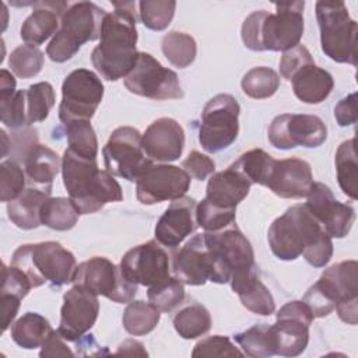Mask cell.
<instances>
[{
  "instance_id": "1",
  "label": "cell",
  "mask_w": 358,
  "mask_h": 358,
  "mask_svg": "<svg viewBox=\"0 0 358 358\" xmlns=\"http://www.w3.org/2000/svg\"><path fill=\"white\" fill-rule=\"evenodd\" d=\"M267 239L280 260H295L302 255L310 266L324 267L333 255L331 236L305 204H295L275 218Z\"/></svg>"
},
{
  "instance_id": "2",
  "label": "cell",
  "mask_w": 358,
  "mask_h": 358,
  "mask_svg": "<svg viewBox=\"0 0 358 358\" xmlns=\"http://www.w3.org/2000/svg\"><path fill=\"white\" fill-rule=\"evenodd\" d=\"M115 11L106 13L101 27V42L91 53L95 70L109 81L126 77L136 66V3H113Z\"/></svg>"
},
{
  "instance_id": "3",
  "label": "cell",
  "mask_w": 358,
  "mask_h": 358,
  "mask_svg": "<svg viewBox=\"0 0 358 358\" xmlns=\"http://www.w3.org/2000/svg\"><path fill=\"white\" fill-rule=\"evenodd\" d=\"M275 13L257 10L249 14L241 29L245 46L255 52H285L296 45L303 35L305 1L275 3Z\"/></svg>"
},
{
  "instance_id": "4",
  "label": "cell",
  "mask_w": 358,
  "mask_h": 358,
  "mask_svg": "<svg viewBox=\"0 0 358 358\" xmlns=\"http://www.w3.org/2000/svg\"><path fill=\"white\" fill-rule=\"evenodd\" d=\"M62 175L69 199L80 214H92L108 203L123 200L122 187L113 175L98 169L96 159L83 158L69 148L62 158Z\"/></svg>"
},
{
  "instance_id": "5",
  "label": "cell",
  "mask_w": 358,
  "mask_h": 358,
  "mask_svg": "<svg viewBox=\"0 0 358 358\" xmlns=\"http://www.w3.org/2000/svg\"><path fill=\"white\" fill-rule=\"evenodd\" d=\"M10 266L21 270L35 288L45 282L53 287L71 282L77 263L70 250L59 242L48 241L21 245L14 252Z\"/></svg>"
},
{
  "instance_id": "6",
  "label": "cell",
  "mask_w": 358,
  "mask_h": 358,
  "mask_svg": "<svg viewBox=\"0 0 358 358\" xmlns=\"http://www.w3.org/2000/svg\"><path fill=\"white\" fill-rule=\"evenodd\" d=\"M106 13L91 1L70 4L60 18V27L46 48L52 62L70 60L88 41L101 36V27Z\"/></svg>"
},
{
  "instance_id": "7",
  "label": "cell",
  "mask_w": 358,
  "mask_h": 358,
  "mask_svg": "<svg viewBox=\"0 0 358 358\" xmlns=\"http://www.w3.org/2000/svg\"><path fill=\"white\" fill-rule=\"evenodd\" d=\"M316 18L320 29V45L324 55L337 63L357 66L358 25L350 17L345 3L317 1Z\"/></svg>"
},
{
  "instance_id": "8",
  "label": "cell",
  "mask_w": 358,
  "mask_h": 358,
  "mask_svg": "<svg viewBox=\"0 0 358 358\" xmlns=\"http://www.w3.org/2000/svg\"><path fill=\"white\" fill-rule=\"evenodd\" d=\"M239 103L229 94L213 96L201 112L199 143L207 152L228 148L239 133Z\"/></svg>"
},
{
  "instance_id": "9",
  "label": "cell",
  "mask_w": 358,
  "mask_h": 358,
  "mask_svg": "<svg viewBox=\"0 0 358 358\" xmlns=\"http://www.w3.org/2000/svg\"><path fill=\"white\" fill-rule=\"evenodd\" d=\"M141 134L131 126H122L112 131L102 148L106 171L129 182H137L152 165L141 145Z\"/></svg>"
},
{
  "instance_id": "10",
  "label": "cell",
  "mask_w": 358,
  "mask_h": 358,
  "mask_svg": "<svg viewBox=\"0 0 358 358\" xmlns=\"http://www.w3.org/2000/svg\"><path fill=\"white\" fill-rule=\"evenodd\" d=\"M71 282L116 303H129L137 294V284L123 275L120 266L117 267L102 256H95L80 263L76 267Z\"/></svg>"
},
{
  "instance_id": "11",
  "label": "cell",
  "mask_w": 358,
  "mask_h": 358,
  "mask_svg": "<svg viewBox=\"0 0 358 358\" xmlns=\"http://www.w3.org/2000/svg\"><path fill=\"white\" fill-rule=\"evenodd\" d=\"M103 98V84L91 70H73L63 81L62 102L59 106L60 122L91 120Z\"/></svg>"
},
{
  "instance_id": "12",
  "label": "cell",
  "mask_w": 358,
  "mask_h": 358,
  "mask_svg": "<svg viewBox=\"0 0 358 358\" xmlns=\"http://www.w3.org/2000/svg\"><path fill=\"white\" fill-rule=\"evenodd\" d=\"M124 87L131 94L155 101L183 98L178 74L145 52H138L136 66L124 77Z\"/></svg>"
},
{
  "instance_id": "13",
  "label": "cell",
  "mask_w": 358,
  "mask_h": 358,
  "mask_svg": "<svg viewBox=\"0 0 358 358\" xmlns=\"http://www.w3.org/2000/svg\"><path fill=\"white\" fill-rule=\"evenodd\" d=\"M172 268L175 277L187 285H203L206 281L215 284L229 282L203 234L193 236L180 248L173 257Z\"/></svg>"
},
{
  "instance_id": "14",
  "label": "cell",
  "mask_w": 358,
  "mask_h": 358,
  "mask_svg": "<svg viewBox=\"0 0 358 358\" xmlns=\"http://www.w3.org/2000/svg\"><path fill=\"white\" fill-rule=\"evenodd\" d=\"M268 141L280 150H289L298 145L315 148L327 138V127L315 115L282 113L273 119L268 126Z\"/></svg>"
},
{
  "instance_id": "15",
  "label": "cell",
  "mask_w": 358,
  "mask_h": 358,
  "mask_svg": "<svg viewBox=\"0 0 358 358\" xmlns=\"http://www.w3.org/2000/svg\"><path fill=\"white\" fill-rule=\"evenodd\" d=\"M315 316L303 301H291L277 312L271 331L275 343V355L296 357L302 354L309 341V326Z\"/></svg>"
},
{
  "instance_id": "16",
  "label": "cell",
  "mask_w": 358,
  "mask_h": 358,
  "mask_svg": "<svg viewBox=\"0 0 358 358\" xmlns=\"http://www.w3.org/2000/svg\"><path fill=\"white\" fill-rule=\"evenodd\" d=\"M190 175L175 165L152 164L136 182L137 200L141 204H155L175 200L189 190Z\"/></svg>"
},
{
  "instance_id": "17",
  "label": "cell",
  "mask_w": 358,
  "mask_h": 358,
  "mask_svg": "<svg viewBox=\"0 0 358 358\" xmlns=\"http://www.w3.org/2000/svg\"><path fill=\"white\" fill-rule=\"evenodd\" d=\"M120 270L129 281L150 288L169 277V257L157 241H148L124 253Z\"/></svg>"
},
{
  "instance_id": "18",
  "label": "cell",
  "mask_w": 358,
  "mask_h": 358,
  "mask_svg": "<svg viewBox=\"0 0 358 358\" xmlns=\"http://www.w3.org/2000/svg\"><path fill=\"white\" fill-rule=\"evenodd\" d=\"M98 313V295L81 285H73L63 296L57 331L66 341H77L95 324Z\"/></svg>"
},
{
  "instance_id": "19",
  "label": "cell",
  "mask_w": 358,
  "mask_h": 358,
  "mask_svg": "<svg viewBox=\"0 0 358 358\" xmlns=\"http://www.w3.org/2000/svg\"><path fill=\"white\" fill-rule=\"evenodd\" d=\"M305 206L331 238L347 236L355 221L354 208L340 203L330 187L320 182H313Z\"/></svg>"
},
{
  "instance_id": "20",
  "label": "cell",
  "mask_w": 358,
  "mask_h": 358,
  "mask_svg": "<svg viewBox=\"0 0 358 358\" xmlns=\"http://www.w3.org/2000/svg\"><path fill=\"white\" fill-rule=\"evenodd\" d=\"M203 235L210 249L231 273V277L256 266L253 248L235 222L220 231H206Z\"/></svg>"
},
{
  "instance_id": "21",
  "label": "cell",
  "mask_w": 358,
  "mask_h": 358,
  "mask_svg": "<svg viewBox=\"0 0 358 358\" xmlns=\"http://www.w3.org/2000/svg\"><path fill=\"white\" fill-rule=\"evenodd\" d=\"M196 207V200L187 196L172 200L155 225V241L171 249L179 246L197 228Z\"/></svg>"
},
{
  "instance_id": "22",
  "label": "cell",
  "mask_w": 358,
  "mask_h": 358,
  "mask_svg": "<svg viewBox=\"0 0 358 358\" xmlns=\"http://www.w3.org/2000/svg\"><path fill=\"white\" fill-rule=\"evenodd\" d=\"M141 145L151 161H176L185 147L183 127L171 117L154 120L141 137Z\"/></svg>"
},
{
  "instance_id": "23",
  "label": "cell",
  "mask_w": 358,
  "mask_h": 358,
  "mask_svg": "<svg viewBox=\"0 0 358 358\" xmlns=\"http://www.w3.org/2000/svg\"><path fill=\"white\" fill-rule=\"evenodd\" d=\"M313 185L310 165L299 158H287L274 162L266 187L282 199L306 197Z\"/></svg>"
},
{
  "instance_id": "24",
  "label": "cell",
  "mask_w": 358,
  "mask_h": 358,
  "mask_svg": "<svg viewBox=\"0 0 358 358\" xmlns=\"http://www.w3.org/2000/svg\"><path fill=\"white\" fill-rule=\"evenodd\" d=\"M313 289L330 305L358 301V264L355 260H344L326 268L312 285Z\"/></svg>"
},
{
  "instance_id": "25",
  "label": "cell",
  "mask_w": 358,
  "mask_h": 358,
  "mask_svg": "<svg viewBox=\"0 0 358 358\" xmlns=\"http://www.w3.org/2000/svg\"><path fill=\"white\" fill-rule=\"evenodd\" d=\"M66 1H36L34 11L22 22L20 35L29 45H41L59 29V18L69 8Z\"/></svg>"
},
{
  "instance_id": "26",
  "label": "cell",
  "mask_w": 358,
  "mask_h": 358,
  "mask_svg": "<svg viewBox=\"0 0 358 358\" xmlns=\"http://www.w3.org/2000/svg\"><path fill=\"white\" fill-rule=\"evenodd\" d=\"M229 281L232 291L238 294L246 309L260 316H270L274 313V298L268 288L260 281L256 266L235 273Z\"/></svg>"
},
{
  "instance_id": "27",
  "label": "cell",
  "mask_w": 358,
  "mask_h": 358,
  "mask_svg": "<svg viewBox=\"0 0 358 358\" xmlns=\"http://www.w3.org/2000/svg\"><path fill=\"white\" fill-rule=\"evenodd\" d=\"M250 186L252 183L242 173L228 166L225 171L210 176L204 199L224 208H236L248 196Z\"/></svg>"
},
{
  "instance_id": "28",
  "label": "cell",
  "mask_w": 358,
  "mask_h": 358,
  "mask_svg": "<svg viewBox=\"0 0 358 358\" xmlns=\"http://www.w3.org/2000/svg\"><path fill=\"white\" fill-rule=\"evenodd\" d=\"M24 166L29 186L50 194L53 180L62 168L59 155L49 147L35 143L25 154Z\"/></svg>"
},
{
  "instance_id": "29",
  "label": "cell",
  "mask_w": 358,
  "mask_h": 358,
  "mask_svg": "<svg viewBox=\"0 0 358 358\" xmlns=\"http://www.w3.org/2000/svg\"><path fill=\"white\" fill-rule=\"evenodd\" d=\"M291 81L295 96L310 105L323 102L334 87L331 74L327 70L317 67L315 63L301 69Z\"/></svg>"
},
{
  "instance_id": "30",
  "label": "cell",
  "mask_w": 358,
  "mask_h": 358,
  "mask_svg": "<svg viewBox=\"0 0 358 358\" xmlns=\"http://www.w3.org/2000/svg\"><path fill=\"white\" fill-rule=\"evenodd\" d=\"M50 197L36 187H27L17 199L8 201L7 214L11 222L21 229H34L41 224V207Z\"/></svg>"
},
{
  "instance_id": "31",
  "label": "cell",
  "mask_w": 358,
  "mask_h": 358,
  "mask_svg": "<svg viewBox=\"0 0 358 358\" xmlns=\"http://www.w3.org/2000/svg\"><path fill=\"white\" fill-rule=\"evenodd\" d=\"M52 331L53 329L48 319L35 312L24 313L11 326V337L14 343L25 350L42 347Z\"/></svg>"
},
{
  "instance_id": "32",
  "label": "cell",
  "mask_w": 358,
  "mask_h": 358,
  "mask_svg": "<svg viewBox=\"0 0 358 358\" xmlns=\"http://www.w3.org/2000/svg\"><path fill=\"white\" fill-rule=\"evenodd\" d=\"M355 137L343 141L336 152V171L337 180L344 194L350 199H357V180H358V157L355 148Z\"/></svg>"
},
{
  "instance_id": "33",
  "label": "cell",
  "mask_w": 358,
  "mask_h": 358,
  "mask_svg": "<svg viewBox=\"0 0 358 358\" xmlns=\"http://www.w3.org/2000/svg\"><path fill=\"white\" fill-rule=\"evenodd\" d=\"M80 217V211L71 199L48 197L41 207V224L55 231L71 229Z\"/></svg>"
},
{
  "instance_id": "34",
  "label": "cell",
  "mask_w": 358,
  "mask_h": 358,
  "mask_svg": "<svg viewBox=\"0 0 358 358\" xmlns=\"http://www.w3.org/2000/svg\"><path fill=\"white\" fill-rule=\"evenodd\" d=\"M161 310L151 302L131 301L123 312V327L131 336H144L152 331L161 317Z\"/></svg>"
},
{
  "instance_id": "35",
  "label": "cell",
  "mask_w": 358,
  "mask_h": 358,
  "mask_svg": "<svg viewBox=\"0 0 358 358\" xmlns=\"http://www.w3.org/2000/svg\"><path fill=\"white\" fill-rule=\"evenodd\" d=\"M210 312L200 303H190L182 308L173 316V327L176 333L186 340L204 336L211 329Z\"/></svg>"
},
{
  "instance_id": "36",
  "label": "cell",
  "mask_w": 358,
  "mask_h": 358,
  "mask_svg": "<svg viewBox=\"0 0 358 358\" xmlns=\"http://www.w3.org/2000/svg\"><path fill=\"white\" fill-rule=\"evenodd\" d=\"M275 159L260 148L250 150L242 154L234 164L229 166L242 173L252 185L257 183L266 186L271 175Z\"/></svg>"
},
{
  "instance_id": "37",
  "label": "cell",
  "mask_w": 358,
  "mask_h": 358,
  "mask_svg": "<svg viewBox=\"0 0 358 358\" xmlns=\"http://www.w3.org/2000/svg\"><path fill=\"white\" fill-rule=\"evenodd\" d=\"M242 352L253 358H267L275 355V343L268 324H256L234 336Z\"/></svg>"
},
{
  "instance_id": "38",
  "label": "cell",
  "mask_w": 358,
  "mask_h": 358,
  "mask_svg": "<svg viewBox=\"0 0 358 358\" xmlns=\"http://www.w3.org/2000/svg\"><path fill=\"white\" fill-rule=\"evenodd\" d=\"M161 49L171 64L179 69L190 66L197 53V45L193 36L185 32H168L161 42Z\"/></svg>"
},
{
  "instance_id": "39",
  "label": "cell",
  "mask_w": 358,
  "mask_h": 358,
  "mask_svg": "<svg viewBox=\"0 0 358 358\" xmlns=\"http://www.w3.org/2000/svg\"><path fill=\"white\" fill-rule=\"evenodd\" d=\"M64 130L70 151L87 159H96L98 140L90 120H71L64 123Z\"/></svg>"
},
{
  "instance_id": "40",
  "label": "cell",
  "mask_w": 358,
  "mask_h": 358,
  "mask_svg": "<svg viewBox=\"0 0 358 358\" xmlns=\"http://www.w3.org/2000/svg\"><path fill=\"white\" fill-rule=\"evenodd\" d=\"M242 91L253 99H264L273 96L280 87L278 74L270 67H253L241 81Z\"/></svg>"
},
{
  "instance_id": "41",
  "label": "cell",
  "mask_w": 358,
  "mask_h": 358,
  "mask_svg": "<svg viewBox=\"0 0 358 358\" xmlns=\"http://www.w3.org/2000/svg\"><path fill=\"white\" fill-rule=\"evenodd\" d=\"M55 91L53 87L41 81L29 85L25 90V106H27V122L28 124L42 122L48 117L50 109L55 105Z\"/></svg>"
},
{
  "instance_id": "42",
  "label": "cell",
  "mask_w": 358,
  "mask_h": 358,
  "mask_svg": "<svg viewBox=\"0 0 358 358\" xmlns=\"http://www.w3.org/2000/svg\"><path fill=\"white\" fill-rule=\"evenodd\" d=\"M43 60V52L38 46L25 43L17 46L11 52L8 57V66L17 77L31 78L42 70Z\"/></svg>"
},
{
  "instance_id": "43",
  "label": "cell",
  "mask_w": 358,
  "mask_h": 358,
  "mask_svg": "<svg viewBox=\"0 0 358 358\" xmlns=\"http://www.w3.org/2000/svg\"><path fill=\"white\" fill-rule=\"evenodd\" d=\"M147 296L159 310L171 312L183 302L185 287L179 278L169 275L166 280L150 287Z\"/></svg>"
},
{
  "instance_id": "44",
  "label": "cell",
  "mask_w": 358,
  "mask_h": 358,
  "mask_svg": "<svg viewBox=\"0 0 358 358\" xmlns=\"http://www.w3.org/2000/svg\"><path fill=\"white\" fill-rule=\"evenodd\" d=\"M141 22L152 31H164L175 15L173 0H143L138 3Z\"/></svg>"
},
{
  "instance_id": "45",
  "label": "cell",
  "mask_w": 358,
  "mask_h": 358,
  "mask_svg": "<svg viewBox=\"0 0 358 358\" xmlns=\"http://www.w3.org/2000/svg\"><path fill=\"white\" fill-rule=\"evenodd\" d=\"M235 213L236 208H224L203 199L196 207V221L207 232H214L234 224Z\"/></svg>"
},
{
  "instance_id": "46",
  "label": "cell",
  "mask_w": 358,
  "mask_h": 358,
  "mask_svg": "<svg viewBox=\"0 0 358 358\" xmlns=\"http://www.w3.org/2000/svg\"><path fill=\"white\" fill-rule=\"evenodd\" d=\"M27 175L13 159L3 161L0 165V200L13 201L25 190Z\"/></svg>"
},
{
  "instance_id": "47",
  "label": "cell",
  "mask_w": 358,
  "mask_h": 358,
  "mask_svg": "<svg viewBox=\"0 0 358 358\" xmlns=\"http://www.w3.org/2000/svg\"><path fill=\"white\" fill-rule=\"evenodd\" d=\"M0 115L1 122L10 129L28 126L25 90H20L8 96L0 98Z\"/></svg>"
},
{
  "instance_id": "48",
  "label": "cell",
  "mask_w": 358,
  "mask_h": 358,
  "mask_svg": "<svg viewBox=\"0 0 358 358\" xmlns=\"http://www.w3.org/2000/svg\"><path fill=\"white\" fill-rule=\"evenodd\" d=\"M243 352L236 348L228 337L224 336H211L199 341L193 351L192 357H241Z\"/></svg>"
},
{
  "instance_id": "49",
  "label": "cell",
  "mask_w": 358,
  "mask_h": 358,
  "mask_svg": "<svg viewBox=\"0 0 358 358\" xmlns=\"http://www.w3.org/2000/svg\"><path fill=\"white\" fill-rule=\"evenodd\" d=\"M313 57L310 52L303 45H296L295 48L285 50L280 60V74L282 78L291 81V78L305 66L312 64Z\"/></svg>"
},
{
  "instance_id": "50",
  "label": "cell",
  "mask_w": 358,
  "mask_h": 358,
  "mask_svg": "<svg viewBox=\"0 0 358 358\" xmlns=\"http://www.w3.org/2000/svg\"><path fill=\"white\" fill-rule=\"evenodd\" d=\"M31 288H34L31 281L21 270L14 266L7 267L3 264V282L0 294H11L22 299L28 295Z\"/></svg>"
},
{
  "instance_id": "51",
  "label": "cell",
  "mask_w": 358,
  "mask_h": 358,
  "mask_svg": "<svg viewBox=\"0 0 358 358\" xmlns=\"http://www.w3.org/2000/svg\"><path fill=\"white\" fill-rule=\"evenodd\" d=\"M182 168L190 175V178H194L197 180H204L207 176L214 173L215 164L210 157L194 150L182 162Z\"/></svg>"
},
{
  "instance_id": "52",
  "label": "cell",
  "mask_w": 358,
  "mask_h": 358,
  "mask_svg": "<svg viewBox=\"0 0 358 358\" xmlns=\"http://www.w3.org/2000/svg\"><path fill=\"white\" fill-rule=\"evenodd\" d=\"M334 117L338 126L341 127L354 124L357 122V94L355 92L338 101V103L334 106Z\"/></svg>"
},
{
  "instance_id": "53",
  "label": "cell",
  "mask_w": 358,
  "mask_h": 358,
  "mask_svg": "<svg viewBox=\"0 0 358 358\" xmlns=\"http://www.w3.org/2000/svg\"><path fill=\"white\" fill-rule=\"evenodd\" d=\"M41 357H73L74 352L67 347L64 338L59 334L57 330H53L49 337L42 344L39 352Z\"/></svg>"
},
{
  "instance_id": "54",
  "label": "cell",
  "mask_w": 358,
  "mask_h": 358,
  "mask_svg": "<svg viewBox=\"0 0 358 358\" xmlns=\"http://www.w3.org/2000/svg\"><path fill=\"white\" fill-rule=\"evenodd\" d=\"M20 298L11 294H0V302H1V330L6 331L13 320L17 316L18 308H20Z\"/></svg>"
},
{
  "instance_id": "55",
  "label": "cell",
  "mask_w": 358,
  "mask_h": 358,
  "mask_svg": "<svg viewBox=\"0 0 358 358\" xmlns=\"http://www.w3.org/2000/svg\"><path fill=\"white\" fill-rule=\"evenodd\" d=\"M14 92H15V78L8 70L3 69L0 73V98L8 96Z\"/></svg>"
},
{
  "instance_id": "56",
  "label": "cell",
  "mask_w": 358,
  "mask_h": 358,
  "mask_svg": "<svg viewBox=\"0 0 358 358\" xmlns=\"http://www.w3.org/2000/svg\"><path fill=\"white\" fill-rule=\"evenodd\" d=\"M116 354H124V355H141V357H147V351L144 350L143 344L136 341V340H126L123 341Z\"/></svg>"
}]
</instances>
